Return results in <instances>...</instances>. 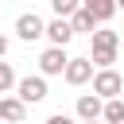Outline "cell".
Returning <instances> with one entry per match:
<instances>
[{
	"label": "cell",
	"instance_id": "obj_1",
	"mask_svg": "<svg viewBox=\"0 0 124 124\" xmlns=\"http://www.w3.org/2000/svg\"><path fill=\"white\" fill-rule=\"evenodd\" d=\"M116 46H120V31H93V66L101 70H112L116 62Z\"/></svg>",
	"mask_w": 124,
	"mask_h": 124
},
{
	"label": "cell",
	"instance_id": "obj_2",
	"mask_svg": "<svg viewBox=\"0 0 124 124\" xmlns=\"http://www.w3.org/2000/svg\"><path fill=\"white\" fill-rule=\"evenodd\" d=\"M120 89H124V78H120L116 70H97V74H93V93H97L101 101H116Z\"/></svg>",
	"mask_w": 124,
	"mask_h": 124
},
{
	"label": "cell",
	"instance_id": "obj_3",
	"mask_svg": "<svg viewBox=\"0 0 124 124\" xmlns=\"http://www.w3.org/2000/svg\"><path fill=\"white\" fill-rule=\"evenodd\" d=\"M66 66H70V58H66V46H46L43 54H39V70L50 78V74H66Z\"/></svg>",
	"mask_w": 124,
	"mask_h": 124
},
{
	"label": "cell",
	"instance_id": "obj_4",
	"mask_svg": "<svg viewBox=\"0 0 124 124\" xmlns=\"http://www.w3.org/2000/svg\"><path fill=\"white\" fill-rule=\"evenodd\" d=\"M16 93H19L23 105H39V101L46 97V81H43V78H19V81H16Z\"/></svg>",
	"mask_w": 124,
	"mask_h": 124
},
{
	"label": "cell",
	"instance_id": "obj_5",
	"mask_svg": "<svg viewBox=\"0 0 124 124\" xmlns=\"http://www.w3.org/2000/svg\"><path fill=\"white\" fill-rule=\"evenodd\" d=\"M16 35L19 39H39V35H46V23H43V16H35V12H23L19 19H16Z\"/></svg>",
	"mask_w": 124,
	"mask_h": 124
},
{
	"label": "cell",
	"instance_id": "obj_6",
	"mask_svg": "<svg viewBox=\"0 0 124 124\" xmlns=\"http://www.w3.org/2000/svg\"><path fill=\"white\" fill-rule=\"evenodd\" d=\"M70 85H85L89 78H93V58H70V66H66V74H62Z\"/></svg>",
	"mask_w": 124,
	"mask_h": 124
},
{
	"label": "cell",
	"instance_id": "obj_7",
	"mask_svg": "<svg viewBox=\"0 0 124 124\" xmlns=\"http://www.w3.org/2000/svg\"><path fill=\"white\" fill-rule=\"evenodd\" d=\"M78 116H81L85 124L101 120V116H105V101H101L97 93H85V97H78Z\"/></svg>",
	"mask_w": 124,
	"mask_h": 124
},
{
	"label": "cell",
	"instance_id": "obj_8",
	"mask_svg": "<svg viewBox=\"0 0 124 124\" xmlns=\"http://www.w3.org/2000/svg\"><path fill=\"white\" fill-rule=\"evenodd\" d=\"M0 120L23 124V120H27V105H23L19 97H0Z\"/></svg>",
	"mask_w": 124,
	"mask_h": 124
},
{
	"label": "cell",
	"instance_id": "obj_9",
	"mask_svg": "<svg viewBox=\"0 0 124 124\" xmlns=\"http://www.w3.org/2000/svg\"><path fill=\"white\" fill-rule=\"evenodd\" d=\"M46 39H50V46H66L74 39V23L70 19H50L46 23Z\"/></svg>",
	"mask_w": 124,
	"mask_h": 124
},
{
	"label": "cell",
	"instance_id": "obj_10",
	"mask_svg": "<svg viewBox=\"0 0 124 124\" xmlns=\"http://www.w3.org/2000/svg\"><path fill=\"white\" fill-rule=\"evenodd\" d=\"M81 8L97 19V23H108L116 16V0H81Z\"/></svg>",
	"mask_w": 124,
	"mask_h": 124
},
{
	"label": "cell",
	"instance_id": "obj_11",
	"mask_svg": "<svg viewBox=\"0 0 124 124\" xmlns=\"http://www.w3.org/2000/svg\"><path fill=\"white\" fill-rule=\"evenodd\" d=\"M105 124H124V101L116 97V101H105V116H101Z\"/></svg>",
	"mask_w": 124,
	"mask_h": 124
},
{
	"label": "cell",
	"instance_id": "obj_12",
	"mask_svg": "<svg viewBox=\"0 0 124 124\" xmlns=\"http://www.w3.org/2000/svg\"><path fill=\"white\" fill-rule=\"evenodd\" d=\"M58 19H74V12H81V0H50Z\"/></svg>",
	"mask_w": 124,
	"mask_h": 124
},
{
	"label": "cell",
	"instance_id": "obj_13",
	"mask_svg": "<svg viewBox=\"0 0 124 124\" xmlns=\"http://www.w3.org/2000/svg\"><path fill=\"white\" fill-rule=\"evenodd\" d=\"M70 23H74V31H89V35L97 31V19H93L85 8H81V12H74V19H70Z\"/></svg>",
	"mask_w": 124,
	"mask_h": 124
},
{
	"label": "cell",
	"instance_id": "obj_14",
	"mask_svg": "<svg viewBox=\"0 0 124 124\" xmlns=\"http://www.w3.org/2000/svg\"><path fill=\"white\" fill-rule=\"evenodd\" d=\"M12 85H16V74H12V66H8V62H0V93H8Z\"/></svg>",
	"mask_w": 124,
	"mask_h": 124
},
{
	"label": "cell",
	"instance_id": "obj_15",
	"mask_svg": "<svg viewBox=\"0 0 124 124\" xmlns=\"http://www.w3.org/2000/svg\"><path fill=\"white\" fill-rule=\"evenodd\" d=\"M46 124H74V120H70V116H66V112H54V116H50V120H46Z\"/></svg>",
	"mask_w": 124,
	"mask_h": 124
},
{
	"label": "cell",
	"instance_id": "obj_16",
	"mask_svg": "<svg viewBox=\"0 0 124 124\" xmlns=\"http://www.w3.org/2000/svg\"><path fill=\"white\" fill-rule=\"evenodd\" d=\"M4 54H8V39L0 35V62H4Z\"/></svg>",
	"mask_w": 124,
	"mask_h": 124
},
{
	"label": "cell",
	"instance_id": "obj_17",
	"mask_svg": "<svg viewBox=\"0 0 124 124\" xmlns=\"http://www.w3.org/2000/svg\"><path fill=\"white\" fill-rule=\"evenodd\" d=\"M116 8H124V0H116Z\"/></svg>",
	"mask_w": 124,
	"mask_h": 124
},
{
	"label": "cell",
	"instance_id": "obj_18",
	"mask_svg": "<svg viewBox=\"0 0 124 124\" xmlns=\"http://www.w3.org/2000/svg\"><path fill=\"white\" fill-rule=\"evenodd\" d=\"M93 124H101V120H93Z\"/></svg>",
	"mask_w": 124,
	"mask_h": 124
}]
</instances>
